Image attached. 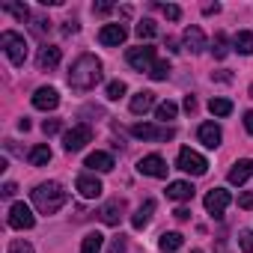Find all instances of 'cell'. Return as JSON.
<instances>
[{"label":"cell","instance_id":"6da1fadb","mask_svg":"<svg viewBox=\"0 0 253 253\" xmlns=\"http://www.w3.org/2000/svg\"><path fill=\"white\" fill-rule=\"evenodd\" d=\"M98 81H101V60L92 57V54H81L69 69V86L78 89V92H86Z\"/></svg>","mask_w":253,"mask_h":253},{"label":"cell","instance_id":"7a4b0ae2","mask_svg":"<svg viewBox=\"0 0 253 253\" xmlns=\"http://www.w3.org/2000/svg\"><path fill=\"white\" fill-rule=\"evenodd\" d=\"M33 206H36V211H42V214H54V211H60L63 206H66V200H69V191L60 185V182H42V185H36L33 188Z\"/></svg>","mask_w":253,"mask_h":253},{"label":"cell","instance_id":"3957f363","mask_svg":"<svg viewBox=\"0 0 253 253\" xmlns=\"http://www.w3.org/2000/svg\"><path fill=\"white\" fill-rule=\"evenodd\" d=\"M0 48L6 51V57H9L12 66H24V60H27V42H24L21 33L3 30V33H0Z\"/></svg>","mask_w":253,"mask_h":253},{"label":"cell","instance_id":"277c9868","mask_svg":"<svg viewBox=\"0 0 253 253\" xmlns=\"http://www.w3.org/2000/svg\"><path fill=\"white\" fill-rule=\"evenodd\" d=\"M176 167L182 170V173H191V176H206V170H209V161L200 155V152H194V149H179V158H176Z\"/></svg>","mask_w":253,"mask_h":253},{"label":"cell","instance_id":"5b68a950","mask_svg":"<svg viewBox=\"0 0 253 253\" xmlns=\"http://www.w3.org/2000/svg\"><path fill=\"white\" fill-rule=\"evenodd\" d=\"M89 140H92V128H89V125H75V128H69L63 134V149L66 152H81Z\"/></svg>","mask_w":253,"mask_h":253},{"label":"cell","instance_id":"8992f818","mask_svg":"<svg viewBox=\"0 0 253 253\" xmlns=\"http://www.w3.org/2000/svg\"><path fill=\"white\" fill-rule=\"evenodd\" d=\"M125 60H128V66H131V69H137V72H146V75H149V69L155 66V48H152V45L131 48L128 54H125Z\"/></svg>","mask_w":253,"mask_h":253},{"label":"cell","instance_id":"52a82bcc","mask_svg":"<svg viewBox=\"0 0 253 253\" xmlns=\"http://www.w3.org/2000/svg\"><path fill=\"white\" fill-rule=\"evenodd\" d=\"M131 134L137 140H173L176 131L170 128V125L158 128V125H149V122H137V125H131Z\"/></svg>","mask_w":253,"mask_h":253},{"label":"cell","instance_id":"ba28073f","mask_svg":"<svg viewBox=\"0 0 253 253\" xmlns=\"http://www.w3.org/2000/svg\"><path fill=\"white\" fill-rule=\"evenodd\" d=\"M167 170H170V167H167V161H164L161 155H155V152H152V155H143V158L137 161V173H140V176L167 179Z\"/></svg>","mask_w":253,"mask_h":253},{"label":"cell","instance_id":"9c48e42d","mask_svg":"<svg viewBox=\"0 0 253 253\" xmlns=\"http://www.w3.org/2000/svg\"><path fill=\"white\" fill-rule=\"evenodd\" d=\"M6 220H9L12 229H33V226H36V217H33V211H30L27 203H12Z\"/></svg>","mask_w":253,"mask_h":253},{"label":"cell","instance_id":"30bf717a","mask_svg":"<svg viewBox=\"0 0 253 253\" xmlns=\"http://www.w3.org/2000/svg\"><path fill=\"white\" fill-rule=\"evenodd\" d=\"M203 203H206V211H209V214L220 217V214H223V209L232 203V194H229V191H223V188H211V191L206 194V200H203Z\"/></svg>","mask_w":253,"mask_h":253},{"label":"cell","instance_id":"8fae6325","mask_svg":"<svg viewBox=\"0 0 253 253\" xmlns=\"http://www.w3.org/2000/svg\"><path fill=\"white\" fill-rule=\"evenodd\" d=\"M75 188H78V194H81L84 200H98L101 191H104V185H101L92 173H81L78 182H75Z\"/></svg>","mask_w":253,"mask_h":253},{"label":"cell","instance_id":"7c38bea8","mask_svg":"<svg viewBox=\"0 0 253 253\" xmlns=\"http://www.w3.org/2000/svg\"><path fill=\"white\" fill-rule=\"evenodd\" d=\"M125 36H128V30H125L122 24H104V27L98 30V42H101V45H107V48L122 45V42H125Z\"/></svg>","mask_w":253,"mask_h":253},{"label":"cell","instance_id":"4fadbf2b","mask_svg":"<svg viewBox=\"0 0 253 253\" xmlns=\"http://www.w3.org/2000/svg\"><path fill=\"white\" fill-rule=\"evenodd\" d=\"M57 104H60V92L54 86H39L33 92V107L36 110H54Z\"/></svg>","mask_w":253,"mask_h":253},{"label":"cell","instance_id":"5bb4252c","mask_svg":"<svg viewBox=\"0 0 253 253\" xmlns=\"http://www.w3.org/2000/svg\"><path fill=\"white\" fill-rule=\"evenodd\" d=\"M197 137H200V143H203L206 149H217L220 140H223L220 125H214V122H203V125H200V131H197Z\"/></svg>","mask_w":253,"mask_h":253},{"label":"cell","instance_id":"9a60e30c","mask_svg":"<svg viewBox=\"0 0 253 253\" xmlns=\"http://www.w3.org/2000/svg\"><path fill=\"white\" fill-rule=\"evenodd\" d=\"M182 42H185V48H188L191 54H200V51H206V36H203V30H200L197 24L185 27V33H182Z\"/></svg>","mask_w":253,"mask_h":253},{"label":"cell","instance_id":"2e32d148","mask_svg":"<svg viewBox=\"0 0 253 253\" xmlns=\"http://www.w3.org/2000/svg\"><path fill=\"white\" fill-rule=\"evenodd\" d=\"M131 113H137V116H143V113H149L152 107H158L155 104V92H149V89H140L137 95H131Z\"/></svg>","mask_w":253,"mask_h":253},{"label":"cell","instance_id":"e0dca14e","mask_svg":"<svg viewBox=\"0 0 253 253\" xmlns=\"http://www.w3.org/2000/svg\"><path fill=\"white\" fill-rule=\"evenodd\" d=\"M122 211H125V203H122V200H110V203H104V206H101L98 217H101L107 226H116V223L122 220Z\"/></svg>","mask_w":253,"mask_h":253},{"label":"cell","instance_id":"ac0fdd59","mask_svg":"<svg viewBox=\"0 0 253 253\" xmlns=\"http://www.w3.org/2000/svg\"><path fill=\"white\" fill-rule=\"evenodd\" d=\"M86 167L95 170V173H110L116 164H113V155L110 152H89L86 155Z\"/></svg>","mask_w":253,"mask_h":253},{"label":"cell","instance_id":"d6986e66","mask_svg":"<svg viewBox=\"0 0 253 253\" xmlns=\"http://www.w3.org/2000/svg\"><path fill=\"white\" fill-rule=\"evenodd\" d=\"M60 48H54V45H45V48H39V57H36V63H39V69H57V63H60Z\"/></svg>","mask_w":253,"mask_h":253},{"label":"cell","instance_id":"ffe728a7","mask_svg":"<svg viewBox=\"0 0 253 253\" xmlns=\"http://www.w3.org/2000/svg\"><path fill=\"white\" fill-rule=\"evenodd\" d=\"M167 197L179 200V203H188V200H194V185L191 182H170L167 185Z\"/></svg>","mask_w":253,"mask_h":253},{"label":"cell","instance_id":"44dd1931","mask_svg":"<svg viewBox=\"0 0 253 253\" xmlns=\"http://www.w3.org/2000/svg\"><path fill=\"white\" fill-rule=\"evenodd\" d=\"M250 176H253V161H238V164H232L226 179H229V185H244Z\"/></svg>","mask_w":253,"mask_h":253},{"label":"cell","instance_id":"7402d4cb","mask_svg":"<svg viewBox=\"0 0 253 253\" xmlns=\"http://www.w3.org/2000/svg\"><path fill=\"white\" fill-rule=\"evenodd\" d=\"M152 211H155V200H146V203L131 214V226H134V229H143V226L152 220Z\"/></svg>","mask_w":253,"mask_h":253},{"label":"cell","instance_id":"603a6c76","mask_svg":"<svg viewBox=\"0 0 253 253\" xmlns=\"http://www.w3.org/2000/svg\"><path fill=\"white\" fill-rule=\"evenodd\" d=\"M182 244H185V235H182V232H164L161 241H158V247H161L164 253H173V250H179Z\"/></svg>","mask_w":253,"mask_h":253},{"label":"cell","instance_id":"cb8c5ba5","mask_svg":"<svg viewBox=\"0 0 253 253\" xmlns=\"http://www.w3.org/2000/svg\"><path fill=\"white\" fill-rule=\"evenodd\" d=\"M101 247H104V235L101 232H86L84 244H81V253H101Z\"/></svg>","mask_w":253,"mask_h":253},{"label":"cell","instance_id":"d4e9b609","mask_svg":"<svg viewBox=\"0 0 253 253\" xmlns=\"http://www.w3.org/2000/svg\"><path fill=\"white\" fill-rule=\"evenodd\" d=\"M232 48L238 51V54H253V33H247V30H241V33H235V39H232Z\"/></svg>","mask_w":253,"mask_h":253},{"label":"cell","instance_id":"484cf974","mask_svg":"<svg viewBox=\"0 0 253 253\" xmlns=\"http://www.w3.org/2000/svg\"><path fill=\"white\" fill-rule=\"evenodd\" d=\"M27 158H30V164H33V167H45V164L51 161V149H48L45 143H42V146H33Z\"/></svg>","mask_w":253,"mask_h":253},{"label":"cell","instance_id":"4316f807","mask_svg":"<svg viewBox=\"0 0 253 253\" xmlns=\"http://www.w3.org/2000/svg\"><path fill=\"white\" fill-rule=\"evenodd\" d=\"M211 54H214V60H223V57L229 54V39H226V33H214V45H211Z\"/></svg>","mask_w":253,"mask_h":253},{"label":"cell","instance_id":"83f0119b","mask_svg":"<svg viewBox=\"0 0 253 253\" xmlns=\"http://www.w3.org/2000/svg\"><path fill=\"white\" fill-rule=\"evenodd\" d=\"M176 113H179L176 101H161V104L155 107V116H158L161 122H170V119H176Z\"/></svg>","mask_w":253,"mask_h":253},{"label":"cell","instance_id":"f1b7e54d","mask_svg":"<svg viewBox=\"0 0 253 253\" xmlns=\"http://www.w3.org/2000/svg\"><path fill=\"white\" fill-rule=\"evenodd\" d=\"M3 12H9V15H15L21 24L30 18V9L24 6V3H12V0H6V3H3Z\"/></svg>","mask_w":253,"mask_h":253},{"label":"cell","instance_id":"f546056e","mask_svg":"<svg viewBox=\"0 0 253 253\" xmlns=\"http://www.w3.org/2000/svg\"><path fill=\"white\" fill-rule=\"evenodd\" d=\"M209 110H211L214 116H229V113H232V101H229V98H211V101H209Z\"/></svg>","mask_w":253,"mask_h":253},{"label":"cell","instance_id":"4dcf8cb0","mask_svg":"<svg viewBox=\"0 0 253 253\" xmlns=\"http://www.w3.org/2000/svg\"><path fill=\"white\" fill-rule=\"evenodd\" d=\"M149 78L152 81H167L170 78V63L167 60H155V66L149 69Z\"/></svg>","mask_w":253,"mask_h":253},{"label":"cell","instance_id":"1f68e13d","mask_svg":"<svg viewBox=\"0 0 253 253\" xmlns=\"http://www.w3.org/2000/svg\"><path fill=\"white\" fill-rule=\"evenodd\" d=\"M134 33L140 36V39H155V33H158V27H155V21H149V18H143L137 27H134Z\"/></svg>","mask_w":253,"mask_h":253},{"label":"cell","instance_id":"d6a6232c","mask_svg":"<svg viewBox=\"0 0 253 253\" xmlns=\"http://www.w3.org/2000/svg\"><path fill=\"white\" fill-rule=\"evenodd\" d=\"M104 95H107L110 101H119V98L125 95V84H122V81H110V84H107V92H104Z\"/></svg>","mask_w":253,"mask_h":253},{"label":"cell","instance_id":"836d02e7","mask_svg":"<svg viewBox=\"0 0 253 253\" xmlns=\"http://www.w3.org/2000/svg\"><path fill=\"white\" fill-rule=\"evenodd\" d=\"M60 128H63V125H60V119H45V122H42V131H45L48 137H51V134H57Z\"/></svg>","mask_w":253,"mask_h":253},{"label":"cell","instance_id":"e575fe53","mask_svg":"<svg viewBox=\"0 0 253 253\" xmlns=\"http://www.w3.org/2000/svg\"><path fill=\"white\" fill-rule=\"evenodd\" d=\"M238 241H241V250H244V253H253V229L241 232V238H238Z\"/></svg>","mask_w":253,"mask_h":253},{"label":"cell","instance_id":"d590c367","mask_svg":"<svg viewBox=\"0 0 253 253\" xmlns=\"http://www.w3.org/2000/svg\"><path fill=\"white\" fill-rule=\"evenodd\" d=\"M9 253H33V247H30L27 241H21V238H15V241L9 244Z\"/></svg>","mask_w":253,"mask_h":253},{"label":"cell","instance_id":"8d00e7d4","mask_svg":"<svg viewBox=\"0 0 253 253\" xmlns=\"http://www.w3.org/2000/svg\"><path fill=\"white\" fill-rule=\"evenodd\" d=\"M107 253H125V235L113 238V241H110V247H107Z\"/></svg>","mask_w":253,"mask_h":253},{"label":"cell","instance_id":"74e56055","mask_svg":"<svg viewBox=\"0 0 253 253\" xmlns=\"http://www.w3.org/2000/svg\"><path fill=\"white\" fill-rule=\"evenodd\" d=\"M238 206H241V209H247V211H253V191L241 194V197H238Z\"/></svg>","mask_w":253,"mask_h":253},{"label":"cell","instance_id":"f35d334b","mask_svg":"<svg viewBox=\"0 0 253 253\" xmlns=\"http://www.w3.org/2000/svg\"><path fill=\"white\" fill-rule=\"evenodd\" d=\"M164 15H167L170 21H179V18H182V9H179V6H164Z\"/></svg>","mask_w":253,"mask_h":253},{"label":"cell","instance_id":"ab89813d","mask_svg":"<svg viewBox=\"0 0 253 253\" xmlns=\"http://www.w3.org/2000/svg\"><path fill=\"white\" fill-rule=\"evenodd\" d=\"M173 217H176V220H188V217H191V211H188L185 206H179V209L173 211Z\"/></svg>","mask_w":253,"mask_h":253},{"label":"cell","instance_id":"60d3db41","mask_svg":"<svg viewBox=\"0 0 253 253\" xmlns=\"http://www.w3.org/2000/svg\"><path fill=\"white\" fill-rule=\"evenodd\" d=\"M185 110H188V113L197 110V98H194V95H185Z\"/></svg>","mask_w":253,"mask_h":253},{"label":"cell","instance_id":"b9f144b4","mask_svg":"<svg viewBox=\"0 0 253 253\" xmlns=\"http://www.w3.org/2000/svg\"><path fill=\"white\" fill-rule=\"evenodd\" d=\"M15 194H18L15 182H6V185H3V197H15Z\"/></svg>","mask_w":253,"mask_h":253},{"label":"cell","instance_id":"7bdbcfd3","mask_svg":"<svg viewBox=\"0 0 253 253\" xmlns=\"http://www.w3.org/2000/svg\"><path fill=\"white\" fill-rule=\"evenodd\" d=\"M244 128L253 134V110H247V113H244Z\"/></svg>","mask_w":253,"mask_h":253},{"label":"cell","instance_id":"ee69618b","mask_svg":"<svg viewBox=\"0 0 253 253\" xmlns=\"http://www.w3.org/2000/svg\"><path fill=\"white\" fill-rule=\"evenodd\" d=\"M92 9H95V12H98V15H107V12H110V9H113V6H110V3H95V6H92Z\"/></svg>","mask_w":253,"mask_h":253},{"label":"cell","instance_id":"f6af8a7d","mask_svg":"<svg viewBox=\"0 0 253 253\" xmlns=\"http://www.w3.org/2000/svg\"><path fill=\"white\" fill-rule=\"evenodd\" d=\"M203 12H206V15H217L220 6H217V3H209V6H203Z\"/></svg>","mask_w":253,"mask_h":253},{"label":"cell","instance_id":"bcb514c9","mask_svg":"<svg viewBox=\"0 0 253 253\" xmlns=\"http://www.w3.org/2000/svg\"><path fill=\"white\" fill-rule=\"evenodd\" d=\"M63 33H66V36H69V33H78V24H75V21H69V24L63 27Z\"/></svg>","mask_w":253,"mask_h":253},{"label":"cell","instance_id":"7dc6e473","mask_svg":"<svg viewBox=\"0 0 253 253\" xmlns=\"http://www.w3.org/2000/svg\"><path fill=\"white\" fill-rule=\"evenodd\" d=\"M167 51H170V54H176V51H179V45H176L173 39H167Z\"/></svg>","mask_w":253,"mask_h":253},{"label":"cell","instance_id":"c3c4849f","mask_svg":"<svg viewBox=\"0 0 253 253\" xmlns=\"http://www.w3.org/2000/svg\"><path fill=\"white\" fill-rule=\"evenodd\" d=\"M194 253H203V250H194Z\"/></svg>","mask_w":253,"mask_h":253}]
</instances>
